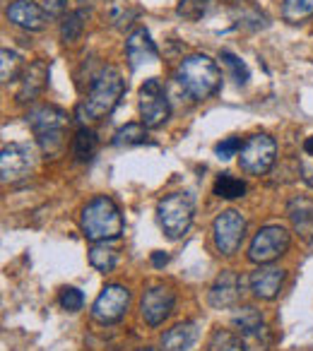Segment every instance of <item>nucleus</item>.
Here are the masks:
<instances>
[{"label": "nucleus", "mask_w": 313, "mask_h": 351, "mask_svg": "<svg viewBox=\"0 0 313 351\" xmlns=\"http://www.w3.org/2000/svg\"><path fill=\"white\" fill-rule=\"evenodd\" d=\"M176 84L183 89L188 99L193 101H205L212 94L220 89L222 84V73L217 68V63L205 53H193L178 63L176 73H174Z\"/></svg>", "instance_id": "obj_1"}, {"label": "nucleus", "mask_w": 313, "mask_h": 351, "mask_svg": "<svg viewBox=\"0 0 313 351\" xmlns=\"http://www.w3.org/2000/svg\"><path fill=\"white\" fill-rule=\"evenodd\" d=\"M123 94H126V80H123L121 70L104 68L99 73V77L92 82L87 99L78 106V118L82 123H87L108 116L118 106Z\"/></svg>", "instance_id": "obj_2"}, {"label": "nucleus", "mask_w": 313, "mask_h": 351, "mask_svg": "<svg viewBox=\"0 0 313 351\" xmlns=\"http://www.w3.org/2000/svg\"><path fill=\"white\" fill-rule=\"evenodd\" d=\"M82 231L94 243H106L123 234V215L106 195H99L82 210Z\"/></svg>", "instance_id": "obj_3"}, {"label": "nucleus", "mask_w": 313, "mask_h": 351, "mask_svg": "<svg viewBox=\"0 0 313 351\" xmlns=\"http://www.w3.org/2000/svg\"><path fill=\"white\" fill-rule=\"evenodd\" d=\"M193 215H196V205H193V197L188 193H172L156 205L159 224L169 239L186 236L193 224Z\"/></svg>", "instance_id": "obj_4"}, {"label": "nucleus", "mask_w": 313, "mask_h": 351, "mask_svg": "<svg viewBox=\"0 0 313 351\" xmlns=\"http://www.w3.org/2000/svg\"><path fill=\"white\" fill-rule=\"evenodd\" d=\"M140 97V116H142V125L147 130H154V128L164 125L169 121V99H167V89H164L162 80L159 77H150L145 80V84L137 92Z\"/></svg>", "instance_id": "obj_5"}, {"label": "nucleus", "mask_w": 313, "mask_h": 351, "mask_svg": "<svg viewBox=\"0 0 313 351\" xmlns=\"http://www.w3.org/2000/svg\"><path fill=\"white\" fill-rule=\"evenodd\" d=\"M275 156H277V142L273 140L265 132H258V135L248 137L244 142L239 152V164L241 171L248 176H263L273 169Z\"/></svg>", "instance_id": "obj_6"}, {"label": "nucleus", "mask_w": 313, "mask_h": 351, "mask_svg": "<svg viewBox=\"0 0 313 351\" xmlns=\"http://www.w3.org/2000/svg\"><path fill=\"white\" fill-rule=\"evenodd\" d=\"M289 231L282 226H263L258 234L253 236L248 248V258L251 263L258 265H270L273 260H277L279 255H284L289 250Z\"/></svg>", "instance_id": "obj_7"}, {"label": "nucleus", "mask_w": 313, "mask_h": 351, "mask_svg": "<svg viewBox=\"0 0 313 351\" xmlns=\"http://www.w3.org/2000/svg\"><path fill=\"white\" fill-rule=\"evenodd\" d=\"M246 236V219L241 212L227 210L212 224V239L222 255H234L241 248Z\"/></svg>", "instance_id": "obj_8"}, {"label": "nucleus", "mask_w": 313, "mask_h": 351, "mask_svg": "<svg viewBox=\"0 0 313 351\" xmlns=\"http://www.w3.org/2000/svg\"><path fill=\"white\" fill-rule=\"evenodd\" d=\"M34 169V149L22 142L5 145L0 152V176L3 183H17L32 173Z\"/></svg>", "instance_id": "obj_9"}, {"label": "nucleus", "mask_w": 313, "mask_h": 351, "mask_svg": "<svg viewBox=\"0 0 313 351\" xmlns=\"http://www.w3.org/2000/svg\"><path fill=\"white\" fill-rule=\"evenodd\" d=\"M128 306H130V291L121 284H108L94 301L92 317L102 325H111V322H118L126 315Z\"/></svg>", "instance_id": "obj_10"}, {"label": "nucleus", "mask_w": 313, "mask_h": 351, "mask_svg": "<svg viewBox=\"0 0 313 351\" xmlns=\"http://www.w3.org/2000/svg\"><path fill=\"white\" fill-rule=\"evenodd\" d=\"M174 303H176V296L169 287L164 284H154L145 291L140 301V311H142V317H145L147 325L156 327L162 325L174 311Z\"/></svg>", "instance_id": "obj_11"}, {"label": "nucleus", "mask_w": 313, "mask_h": 351, "mask_svg": "<svg viewBox=\"0 0 313 351\" xmlns=\"http://www.w3.org/2000/svg\"><path fill=\"white\" fill-rule=\"evenodd\" d=\"M284 277H287V272H284L282 267L260 265V267L248 277L251 291H253V296L260 298V301H273V298L282 291Z\"/></svg>", "instance_id": "obj_12"}, {"label": "nucleus", "mask_w": 313, "mask_h": 351, "mask_svg": "<svg viewBox=\"0 0 313 351\" xmlns=\"http://www.w3.org/2000/svg\"><path fill=\"white\" fill-rule=\"evenodd\" d=\"M126 56H128L130 70H137V68H142V65L154 63L156 60V46L145 27H137V29H132L130 34H128Z\"/></svg>", "instance_id": "obj_13"}, {"label": "nucleus", "mask_w": 313, "mask_h": 351, "mask_svg": "<svg viewBox=\"0 0 313 351\" xmlns=\"http://www.w3.org/2000/svg\"><path fill=\"white\" fill-rule=\"evenodd\" d=\"M46 17L49 15L44 12V8H39L36 3H32V0H15V3H10V8H8V20L15 27L27 29V32L44 29Z\"/></svg>", "instance_id": "obj_14"}, {"label": "nucleus", "mask_w": 313, "mask_h": 351, "mask_svg": "<svg viewBox=\"0 0 313 351\" xmlns=\"http://www.w3.org/2000/svg\"><path fill=\"white\" fill-rule=\"evenodd\" d=\"M27 123L34 130L36 137L49 135V132H60L68 123V113L56 106H36L27 113Z\"/></svg>", "instance_id": "obj_15"}, {"label": "nucleus", "mask_w": 313, "mask_h": 351, "mask_svg": "<svg viewBox=\"0 0 313 351\" xmlns=\"http://www.w3.org/2000/svg\"><path fill=\"white\" fill-rule=\"evenodd\" d=\"M239 289H241V279L236 277L231 269H224V272L215 279V284H212V289H210V306L220 308V311L236 306V301H239Z\"/></svg>", "instance_id": "obj_16"}, {"label": "nucleus", "mask_w": 313, "mask_h": 351, "mask_svg": "<svg viewBox=\"0 0 313 351\" xmlns=\"http://www.w3.org/2000/svg\"><path fill=\"white\" fill-rule=\"evenodd\" d=\"M49 73L51 68L44 63V60H34L30 68L22 75V84L20 92H17V101H30V99H36L49 84Z\"/></svg>", "instance_id": "obj_17"}, {"label": "nucleus", "mask_w": 313, "mask_h": 351, "mask_svg": "<svg viewBox=\"0 0 313 351\" xmlns=\"http://www.w3.org/2000/svg\"><path fill=\"white\" fill-rule=\"evenodd\" d=\"M287 215L292 219V226L301 239H313V200L311 197H292L287 207Z\"/></svg>", "instance_id": "obj_18"}, {"label": "nucleus", "mask_w": 313, "mask_h": 351, "mask_svg": "<svg viewBox=\"0 0 313 351\" xmlns=\"http://www.w3.org/2000/svg\"><path fill=\"white\" fill-rule=\"evenodd\" d=\"M198 339V325L196 322H178L172 330L162 335V349L164 351H188Z\"/></svg>", "instance_id": "obj_19"}, {"label": "nucleus", "mask_w": 313, "mask_h": 351, "mask_svg": "<svg viewBox=\"0 0 313 351\" xmlns=\"http://www.w3.org/2000/svg\"><path fill=\"white\" fill-rule=\"evenodd\" d=\"M231 322L236 325V330H239L241 337L253 335V332H258V330H263V327H265L263 315H260V313L255 311L253 306L239 308V311L234 313V317H231Z\"/></svg>", "instance_id": "obj_20"}, {"label": "nucleus", "mask_w": 313, "mask_h": 351, "mask_svg": "<svg viewBox=\"0 0 313 351\" xmlns=\"http://www.w3.org/2000/svg\"><path fill=\"white\" fill-rule=\"evenodd\" d=\"M97 152V132L89 128H80L73 137V154L78 161H89Z\"/></svg>", "instance_id": "obj_21"}, {"label": "nucleus", "mask_w": 313, "mask_h": 351, "mask_svg": "<svg viewBox=\"0 0 313 351\" xmlns=\"http://www.w3.org/2000/svg\"><path fill=\"white\" fill-rule=\"evenodd\" d=\"M84 22H87V12L84 10L68 12V17L60 22V41H65V44H75V41L82 36Z\"/></svg>", "instance_id": "obj_22"}, {"label": "nucleus", "mask_w": 313, "mask_h": 351, "mask_svg": "<svg viewBox=\"0 0 313 351\" xmlns=\"http://www.w3.org/2000/svg\"><path fill=\"white\" fill-rule=\"evenodd\" d=\"M118 263V253L106 243H94L89 248V265L99 272H111Z\"/></svg>", "instance_id": "obj_23"}, {"label": "nucleus", "mask_w": 313, "mask_h": 351, "mask_svg": "<svg viewBox=\"0 0 313 351\" xmlns=\"http://www.w3.org/2000/svg\"><path fill=\"white\" fill-rule=\"evenodd\" d=\"M207 351H248L241 335H234L231 330H217L210 339Z\"/></svg>", "instance_id": "obj_24"}, {"label": "nucleus", "mask_w": 313, "mask_h": 351, "mask_svg": "<svg viewBox=\"0 0 313 351\" xmlns=\"http://www.w3.org/2000/svg\"><path fill=\"white\" fill-rule=\"evenodd\" d=\"M246 193V183L241 178L231 173H222L215 181V195L224 197V200H236V197H244Z\"/></svg>", "instance_id": "obj_25"}, {"label": "nucleus", "mask_w": 313, "mask_h": 351, "mask_svg": "<svg viewBox=\"0 0 313 351\" xmlns=\"http://www.w3.org/2000/svg\"><path fill=\"white\" fill-rule=\"evenodd\" d=\"M147 140V128L142 123H128L126 128L116 130L113 135V145L116 147H135V145H142Z\"/></svg>", "instance_id": "obj_26"}, {"label": "nucleus", "mask_w": 313, "mask_h": 351, "mask_svg": "<svg viewBox=\"0 0 313 351\" xmlns=\"http://www.w3.org/2000/svg\"><path fill=\"white\" fill-rule=\"evenodd\" d=\"M282 17L292 25L308 20V17H313V0H284Z\"/></svg>", "instance_id": "obj_27"}, {"label": "nucleus", "mask_w": 313, "mask_h": 351, "mask_svg": "<svg viewBox=\"0 0 313 351\" xmlns=\"http://www.w3.org/2000/svg\"><path fill=\"white\" fill-rule=\"evenodd\" d=\"M20 70H22V58L15 51H10V49L0 51V77H3V84L15 82Z\"/></svg>", "instance_id": "obj_28"}, {"label": "nucleus", "mask_w": 313, "mask_h": 351, "mask_svg": "<svg viewBox=\"0 0 313 351\" xmlns=\"http://www.w3.org/2000/svg\"><path fill=\"white\" fill-rule=\"evenodd\" d=\"M135 17H137V12L128 5H121V3H111V8H108V12H106V20L111 22L116 29H126V27H130Z\"/></svg>", "instance_id": "obj_29"}, {"label": "nucleus", "mask_w": 313, "mask_h": 351, "mask_svg": "<svg viewBox=\"0 0 313 351\" xmlns=\"http://www.w3.org/2000/svg\"><path fill=\"white\" fill-rule=\"evenodd\" d=\"M220 60H224V65L231 70V75H234L236 84H246V82H248V77H251L248 65H246L241 58H236V56L231 53V51H222V53H220Z\"/></svg>", "instance_id": "obj_30"}, {"label": "nucleus", "mask_w": 313, "mask_h": 351, "mask_svg": "<svg viewBox=\"0 0 313 351\" xmlns=\"http://www.w3.org/2000/svg\"><path fill=\"white\" fill-rule=\"evenodd\" d=\"M207 3L210 0H181L176 8V12L188 22H198L202 20V15L207 12Z\"/></svg>", "instance_id": "obj_31"}, {"label": "nucleus", "mask_w": 313, "mask_h": 351, "mask_svg": "<svg viewBox=\"0 0 313 351\" xmlns=\"http://www.w3.org/2000/svg\"><path fill=\"white\" fill-rule=\"evenodd\" d=\"M82 303H84V296H82V291H80V289L65 287L63 291H60V306H63L68 313L82 311Z\"/></svg>", "instance_id": "obj_32"}, {"label": "nucleus", "mask_w": 313, "mask_h": 351, "mask_svg": "<svg viewBox=\"0 0 313 351\" xmlns=\"http://www.w3.org/2000/svg\"><path fill=\"white\" fill-rule=\"evenodd\" d=\"M39 145H41V152L46 156H56L60 149H63V130L60 132H49V135H41L39 137Z\"/></svg>", "instance_id": "obj_33"}, {"label": "nucleus", "mask_w": 313, "mask_h": 351, "mask_svg": "<svg viewBox=\"0 0 313 351\" xmlns=\"http://www.w3.org/2000/svg\"><path fill=\"white\" fill-rule=\"evenodd\" d=\"M241 140L239 137H227V140H222L220 145L215 147V152H217V156H220V159H231V156H236L241 152Z\"/></svg>", "instance_id": "obj_34"}, {"label": "nucleus", "mask_w": 313, "mask_h": 351, "mask_svg": "<svg viewBox=\"0 0 313 351\" xmlns=\"http://www.w3.org/2000/svg\"><path fill=\"white\" fill-rule=\"evenodd\" d=\"M44 12L49 17H60L65 12V8H68V0H44Z\"/></svg>", "instance_id": "obj_35"}, {"label": "nucleus", "mask_w": 313, "mask_h": 351, "mask_svg": "<svg viewBox=\"0 0 313 351\" xmlns=\"http://www.w3.org/2000/svg\"><path fill=\"white\" fill-rule=\"evenodd\" d=\"M167 263H169L167 253H154V255H152V265H154V267H164Z\"/></svg>", "instance_id": "obj_36"}, {"label": "nucleus", "mask_w": 313, "mask_h": 351, "mask_svg": "<svg viewBox=\"0 0 313 351\" xmlns=\"http://www.w3.org/2000/svg\"><path fill=\"white\" fill-rule=\"evenodd\" d=\"M303 149H306L308 154H313V137H308V140L303 142Z\"/></svg>", "instance_id": "obj_37"}, {"label": "nucleus", "mask_w": 313, "mask_h": 351, "mask_svg": "<svg viewBox=\"0 0 313 351\" xmlns=\"http://www.w3.org/2000/svg\"><path fill=\"white\" fill-rule=\"evenodd\" d=\"M137 351H154V349H150V346H145V349H137Z\"/></svg>", "instance_id": "obj_38"}]
</instances>
